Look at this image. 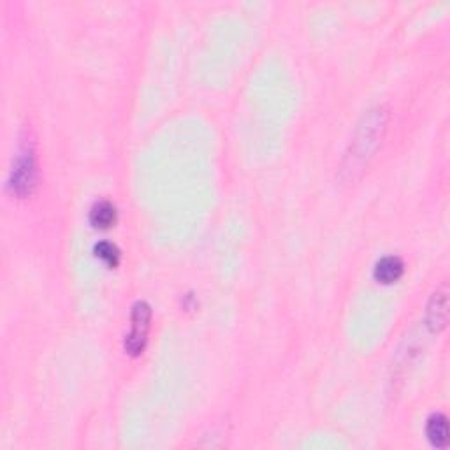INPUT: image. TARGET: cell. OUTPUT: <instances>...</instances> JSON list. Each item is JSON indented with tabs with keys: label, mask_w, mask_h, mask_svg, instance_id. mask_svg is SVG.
I'll use <instances>...</instances> for the list:
<instances>
[{
	"label": "cell",
	"mask_w": 450,
	"mask_h": 450,
	"mask_svg": "<svg viewBox=\"0 0 450 450\" xmlns=\"http://www.w3.org/2000/svg\"><path fill=\"white\" fill-rule=\"evenodd\" d=\"M35 183V155L32 143H23L11 171V186L18 196L32 192Z\"/></svg>",
	"instance_id": "1"
},
{
	"label": "cell",
	"mask_w": 450,
	"mask_h": 450,
	"mask_svg": "<svg viewBox=\"0 0 450 450\" xmlns=\"http://www.w3.org/2000/svg\"><path fill=\"white\" fill-rule=\"evenodd\" d=\"M151 320V308L148 302L138 301L132 308V329L125 338V350L131 355H139L145 350L146 340H148Z\"/></svg>",
	"instance_id": "2"
},
{
	"label": "cell",
	"mask_w": 450,
	"mask_h": 450,
	"mask_svg": "<svg viewBox=\"0 0 450 450\" xmlns=\"http://www.w3.org/2000/svg\"><path fill=\"white\" fill-rule=\"evenodd\" d=\"M403 271H405V264H403L401 259L396 257V255H389V257H384L381 261L377 262L375 278L377 282L391 285V283L398 282L401 278Z\"/></svg>",
	"instance_id": "3"
},
{
	"label": "cell",
	"mask_w": 450,
	"mask_h": 450,
	"mask_svg": "<svg viewBox=\"0 0 450 450\" xmlns=\"http://www.w3.org/2000/svg\"><path fill=\"white\" fill-rule=\"evenodd\" d=\"M447 322V294L437 292L427 308V326L431 331H438Z\"/></svg>",
	"instance_id": "4"
},
{
	"label": "cell",
	"mask_w": 450,
	"mask_h": 450,
	"mask_svg": "<svg viewBox=\"0 0 450 450\" xmlns=\"http://www.w3.org/2000/svg\"><path fill=\"white\" fill-rule=\"evenodd\" d=\"M427 438H430L431 444L434 447H447L449 444V424H447V417L442 415V413H434V415L430 417L427 420V427H426Z\"/></svg>",
	"instance_id": "5"
},
{
	"label": "cell",
	"mask_w": 450,
	"mask_h": 450,
	"mask_svg": "<svg viewBox=\"0 0 450 450\" xmlns=\"http://www.w3.org/2000/svg\"><path fill=\"white\" fill-rule=\"evenodd\" d=\"M90 222L97 229H107L117 222V208L109 201H99L90 210Z\"/></svg>",
	"instance_id": "6"
},
{
	"label": "cell",
	"mask_w": 450,
	"mask_h": 450,
	"mask_svg": "<svg viewBox=\"0 0 450 450\" xmlns=\"http://www.w3.org/2000/svg\"><path fill=\"white\" fill-rule=\"evenodd\" d=\"M95 255L100 261L106 262L109 268H117L118 262H120V250L117 248V244L109 243V241H100V243H97Z\"/></svg>",
	"instance_id": "7"
}]
</instances>
